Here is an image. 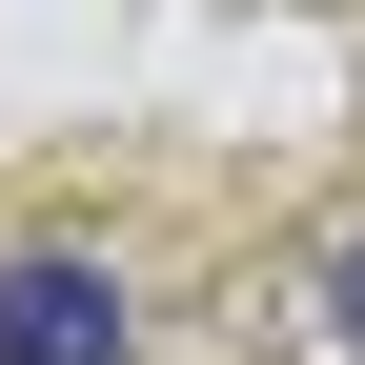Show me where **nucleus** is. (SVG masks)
Listing matches in <instances>:
<instances>
[{"instance_id": "1", "label": "nucleus", "mask_w": 365, "mask_h": 365, "mask_svg": "<svg viewBox=\"0 0 365 365\" xmlns=\"http://www.w3.org/2000/svg\"><path fill=\"white\" fill-rule=\"evenodd\" d=\"M0 365H122V284L81 244H21L0 264Z\"/></svg>"}, {"instance_id": "2", "label": "nucleus", "mask_w": 365, "mask_h": 365, "mask_svg": "<svg viewBox=\"0 0 365 365\" xmlns=\"http://www.w3.org/2000/svg\"><path fill=\"white\" fill-rule=\"evenodd\" d=\"M325 325H345V365H365V244H345V264H325Z\"/></svg>"}]
</instances>
